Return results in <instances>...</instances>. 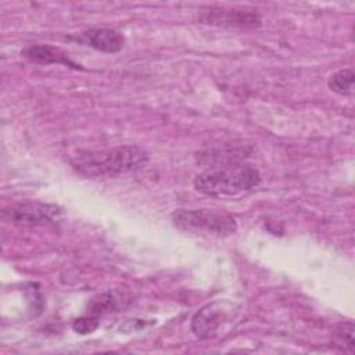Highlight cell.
<instances>
[{
    "label": "cell",
    "instance_id": "cell-1",
    "mask_svg": "<svg viewBox=\"0 0 355 355\" xmlns=\"http://www.w3.org/2000/svg\"><path fill=\"white\" fill-rule=\"evenodd\" d=\"M148 159L139 146H116L105 150L79 151L69 162L86 176H114L141 168Z\"/></svg>",
    "mask_w": 355,
    "mask_h": 355
},
{
    "label": "cell",
    "instance_id": "cell-2",
    "mask_svg": "<svg viewBox=\"0 0 355 355\" xmlns=\"http://www.w3.org/2000/svg\"><path fill=\"white\" fill-rule=\"evenodd\" d=\"M261 182L259 171L247 162L211 166L197 175L194 189L205 196H236L248 191Z\"/></svg>",
    "mask_w": 355,
    "mask_h": 355
},
{
    "label": "cell",
    "instance_id": "cell-3",
    "mask_svg": "<svg viewBox=\"0 0 355 355\" xmlns=\"http://www.w3.org/2000/svg\"><path fill=\"white\" fill-rule=\"evenodd\" d=\"M173 225L189 233H201L216 237H226L237 230L236 219L214 209H176L172 214Z\"/></svg>",
    "mask_w": 355,
    "mask_h": 355
},
{
    "label": "cell",
    "instance_id": "cell-4",
    "mask_svg": "<svg viewBox=\"0 0 355 355\" xmlns=\"http://www.w3.org/2000/svg\"><path fill=\"white\" fill-rule=\"evenodd\" d=\"M198 19L202 24L225 28H243L254 29L261 26L262 18L254 10H239L226 7H202L198 11Z\"/></svg>",
    "mask_w": 355,
    "mask_h": 355
},
{
    "label": "cell",
    "instance_id": "cell-5",
    "mask_svg": "<svg viewBox=\"0 0 355 355\" xmlns=\"http://www.w3.org/2000/svg\"><path fill=\"white\" fill-rule=\"evenodd\" d=\"M61 214V209L50 204L19 202L8 205L3 209V216L18 226H36L50 223Z\"/></svg>",
    "mask_w": 355,
    "mask_h": 355
},
{
    "label": "cell",
    "instance_id": "cell-6",
    "mask_svg": "<svg viewBox=\"0 0 355 355\" xmlns=\"http://www.w3.org/2000/svg\"><path fill=\"white\" fill-rule=\"evenodd\" d=\"M76 42L90 46L103 53H116L123 47V35L112 28H96L79 33L73 37Z\"/></svg>",
    "mask_w": 355,
    "mask_h": 355
},
{
    "label": "cell",
    "instance_id": "cell-7",
    "mask_svg": "<svg viewBox=\"0 0 355 355\" xmlns=\"http://www.w3.org/2000/svg\"><path fill=\"white\" fill-rule=\"evenodd\" d=\"M220 324V311L215 304H208L200 308L191 319V331L198 338L214 337Z\"/></svg>",
    "mask_w": 355,
    "mask_h": 355
},
{
    "label": "cell",
    "instance_id": "cell-8",
    "mask_svg": "<svg viewBox=\"0 0 355 355\" xmlns=\"http://www.w3.org/2000/svg\"><path fill=\"white\" fill-rule=\"evenodd\" d=\"M22 55L31 62L36 64H64L72 68H79V65L71 61L64 51L47 44L31 46L22 51Z\"/></svg>",
    "mask_w": 355,
    "mask_h": 355
},
{
    "label": "cell",
    "instance_id": "cell-9",
    "mask_svg": "<svg viewBox=\"0 0 355 355\" xmlns=\"http://www.w3.org/2000/svg\"><path fill=\"white\" fill-rule=\"evenodd\" d=\"M327 86L334 93H338L341 96H351L354 93L352 68H344L330 75L327 79Z\"/></svg>",
    "mask_w": 355,
    "mask_h": 355
},
{
    "label": "cell",
    "instance_id": "cell-10",
    "mask_svg": "<svg viewBox=\"0 0 355 355\" xmlns=\"http://www.w3.org/2000/svg\"><path fill=\"white\" fill-rule=\"evenodd\" d=\"M354 333H355V329H354V323L351 320L338 323V326L334 330V336H333L334 345L340 351L354 354V351H355Z\"/></svg>",
    "mask_w": 355,
    "mask_h": 355
},
{
    "label": "cell",
    "instance_id": "cell-11",
    "mask_svg": "<svg viewBox=\"0 0 355 355\" xmlns=\"http://www.w3.org/2000/svg\"><path fill=\"white\" fill-rule=\"evenodd\" d=\"M116 306V301L112 295L111 291H104L101 294H97L96 297H93L87 305L89 313L94 315V316H100L104 313H108L111 311H114Z\"/></svg>",
    "mask_w": 355,
    "mask_h": 355
},
{
    "label": "cell",
    "instance_id": "cell-12",
    "mask_svg": "<svg viewBox=\"0 0 355 355\" xmlns=\"http://www.w3.org/2000/svg\"><path fill=\"white\" fill-rule=\"evenodd\" d=\"M98 324H100L98 316L89 313L86 316H80V318L75 319L72 322V329L79 334H90L94 330H97Z\"/></svg>",
    "mask_w": 355,
    "mask_h": 355
}]
</instances>
